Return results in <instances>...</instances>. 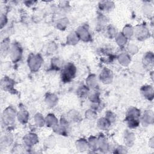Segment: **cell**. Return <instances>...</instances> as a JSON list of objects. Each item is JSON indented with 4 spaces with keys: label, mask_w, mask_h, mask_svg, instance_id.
Returning <instances> with one entry per match:
<instances>
[{
    "label": "cell",
    "mask_w": 154,
    "mask_h": 154,
    "mask_svg": "<svg viewBox=\"0 0 154 154\" xmlns=\"http://www.w3.org/2000/svg\"><path fill=\"white\" fill-rule=\"evenodd\" d=\"M75 145L76 149L80 152H84L89 149L88 141L84 138L78 139L76 141Z\"/></svg>",
    "instance_id": "obj_25"
},
{
    "label": "cell",
    "mask_w": 154,
    "mask_h": 154,
    "mask_svg": "<svg viewBox=\"0 0 154 154\" xmlns=\"http://www.w3.org/2000/svg\"><path fill=\"white\" fill-rule=\"evenodd\" d=\"M67 119L72 122H78L81 119L79 113L76 110H70L67 114Z\"/></svg>",
    "instance_id": "obj_27"
},
{
    "label": "cell",
    "mask_w": 154,
    "mask_h": 154,
    "mask_svg": "<svg viewBox=\"0 0 154 154\" xmlns=\"http://www.w3.org/2000/svg\"><path fill=\"white\" fill-rule=\"evenodd\" d=\"M69 25V20L67 18H62L58 20L57 23V27L58 29L64 30Z\"/></svg>",
    "instance_id": "obj_36"
},
{
    "label": "cell",
    "mask_w": 154,
    "mask_h": 154,
    "mask_svg": "<svg viewBox=\"0 0 154 154\" xmlns=\"http://www.w3.org/2000/svg\"><path fill=\"white\" fill-rule=\"evenodd\" d=\"M79 38L75 32H72L67 37V44L70 45H75L79 42Z\"/></svg>",
    "instance_id": "obj_33"
},
{
    "label": "cell",
    "mask_w": 154,
    "mask_h": 154,
    "mask_svg": "<svg viewBox=\"0 0 154 154\" xmlns=\"http://www.w3.org/2000/svg\"><path fill=\"white\" fill-rule=\"evenodd\" d=\"M98 150L102 152H106L109 149V144L107 138L103 135L97 138Z\"/></svg>",
    "instance_id": "obj_12"
},
{
    "label": "cell",
    "mask_w": 154,
    "mask_h": 154,
    "mask_svg": "<svg viewBox=\"0 0 154 154\" xmlns=\"http://www.w3.org/2000/svg\"><path fill=\"white\" fill-rule=\"evenodd\" d=\"M75 32L79 37V40H81L84 42H90L92 38L91 34L89 30V28L87 25H82L79 26L76 29Z\"/></svg>",
    "instance_id": "obj_6"
},
{
    "label": "cell",
    "mask_w": 154,
    "mask_h": 154,
    "mask_svg": "<svg viewBox=\"0 0 154 154\" xmlns=\"http://www.w3.org/2000/svg\"><path fill=\"white\" fill-rule=\"evenodd\" d=\"M88 141V148L90 150L94 151L98 150V146H97V138L94 136L90 137Z\"/></svg>",
    "instance_id": "obj_32"
},
{
    "label": "cell",
    "mask_w": 154,
    "mask_h": 154,
    "mask_svg": "<svg viewBox=\"0 0 154 154\" xmlns=\"http://www.w3.org/2000/svg\"><path fill=\"white\" fill-rule=\"evenodd\" d=\"M54 132L58 135L65 136L68 134L69 130V123L67 119L65 118H61L58 124L53 128Z\"/></svg>",
    "instance_id": "obj_7"
},
{
    "label": "cell",
    "mask_w": 154,
    "mask_h": 154,
    "mask_svg": "<svg viewBox=\"0 0 154 154\" xmlns=\"http://www.w3.org/2000/svg\"><path fill=\"white\" fill-rule=\"evenodd\" d=\"M57 45L55 43L52 42L51 43H50L48 47V52L49 54H54V52L57 50Z\"/></svg>",
    "instance_id": "obj_43"
},
{
    "label": "cell",
    "mask_w": 154,
    "mask_h": 154,
    "mask_svg": "<svg viewBox=\"0 0 154 154\" xmlns=\"http://www.w3.org/2000/svg\"><path fill=\"white\" fill-rule=\"evenodd\" d=\"M34 122L38 127H42L45 125V119L40 113H37L34 117Z\"/></svg>",
    "instance_id": "obj_34"
},
{
    "label": "cell",
    "mask_w": 154,
    "mask_h": 154,
    "mask_svg": "<svg viewBox=\"0 0 154 154\" xmlns=\"http://www.w3.org/2000/svg\"><path fill=\"white\" fill-rule=\"evenodd\" d=\"M97 76L91 74L86 79V85L90 89H95L97 87Z\"/></svg>",
    "instance_id": "obj_23"
},
{
    "label": "cell",
    "mask_w": 154,
    "mask_h": 154,
    "mask_svg": "<svg viewBox=\"0 0 154 154\" xmlns=\"http://www.w3.org/2000/svg\"><path fill=\"white\" fill-rule=\"evenodd\" d=\"M7 22H8V19H7V16L5 14H2L1 15V17H0V25H1V29H2L5 26Z\"/></svg>",
    "instance_id": "obj_42"
},
{
    "label": "cell",
    "mask_w": 154,
    "mask_h": 154,
    "mask_svg": "<svg viewBox=\"0 0 154 154\" xmlns=\"http://www.w3.org/2000/svg\"><path fill=\"white\" fill-rule=\"evenodd\" d=\"M106 32L108 35V37L110 38H115L117 34H118V32L117 31L116 28H115L113 25H109L106 27Z\"/></svg>",
    "instance_id": "obj_35"
},
{
    "label": "cell",
    "mask_w": 154,
    "mask_h": 154,
    "mask_svg": "<svg viewBox=\"0 0 154 154\" xmlns=\"http://www.w3.org/2000/svg\"><path fill=\"white\" fill-rule=\"evenodd\" d=\"M51 67L54 70H58L63 67V61L58 57H55L51 60Z\"/></svg>",
    "instance_id": "obj_28"
},
{
    "label": "cell",
    "mask_w": 154,
    "mask_h": 154,
    "mask_svg": "<svg viewBox=\"0 0 154 154\" xmlns=\"http://www.w3.org/2000/svg\"><path fill=\"white\" fill-rule=\"evenodd\" d=\"M15 82L14 80L8 76H4L1 81V88L4 91H11L14 90V86Z\"/></svg>",
    "instance_id": "obj_11"
},
{
    "label": "cell",
    "mask_w": 154,
    "mask_h": 154,
    "mask_svg": "<svg viewBox=\"0 0 154 154\" xmlns=\"http://www.w3.org/2000/svg\"><path fill=\"white\" fill-rule=\"evenodd\" d=\"M138 40H144L149 35L147 28L144 25H140L134 28V34Z\"/></svg>",
    "instance_id": "obj_8"
},
{
    "label": "cell",
    "mask_w": 154,
    "mask_h": 154,
    "mask_svg": "<svg viewBox=\"0 0 154 154\" xmlns=\"http://www.w3.org/2000/svg\"><path fill=\"white\" fill-rule=\"evenodd\" d=\"M141 123L143 126H147L149 124L153 123V114L152 111H146L141 119Z\"/></svg>",
    "instance_id": "obj_16"
},
{
    "label": "cell",
    "mask_w": 154,
    "mask_h": 154,
    "mask_svg": "<svg viewBox=\"0 0 154 154\" xmlns=\"http://www.w3.org/2000/svg\"><path fill=\"white\" fill-rule=\"evenodd\" d=\"M115 39L117 44L120 47H123L128 42V38L122 34V32H118Z\"/></svg>",
    "instance_id": "obj_30"
},
{
    "label": "cell",
    "mask_w": 154,
    "mask_h": 154,
    "mask_svg": "<svg viewBox=\"0 0 154 154\" xmlns=\"http://www.w3.org/2000/svg\"><path fill=\"white\" fill-rule=\"evenodd\" d=\"M153 54L152 52H147L143 58V64L144 67L149 69L153 66Z\"/></svg>",
    "instance_id": "obj_18"
},
{
    "label": "cell",
    "mask_w": 154,
    "mask_h": 154,
    "mask_svg": "<svg viewBox=\"0 0 154 154\" xmlns=\"http://www.w3.org/2000/svg\"><path fill=\"white\" fill-rule=\"evenodd\" d=\"M135 137L133 132L126 130L124 134V143L126 146L131 147L134 145Z\"/></svg>",
    "instance_id": "obj_15"
},
{
    "label": "cell",
    "mask_w": 154,
    "mask_h": 154,
    "mask_svg": "<svg viewBox=\"0 0 154 154\" xmlns=\"http://www.w3.org/2000/svg\"><path fill=\"white\" fill-rule=\"evenodd\" d=\"M23 54V49L20 45L17 42H14L11 45L10 56L11 61L13 63L19 62L22 57Z\"/></svg>",
    "instance_id": "obj_5"
},
{
    "label": "cell",
    "mask_w": 154,
    "mask_h": 154,
    "mask_svg": "<svg viewBox=\"0 0 154 154\" xmlns=\"http://www.w3.org/2000/svg\"><path fill=\"white\" fill-rule=\"evenodd\" d=\"M143 96L148 100H152L153 98V89L150 85H144L141 88Z\"/></svg>",
    "instance_id": "obj_17"
},
{
    "label": "cell",
    "mask_w": 154,
    "mask_h": 154,
    "mask_svg": "<svg viewBox=\"0 0 154 154\" xmlns=\"http://www.w3.org/2000/svg\"><path fill=\"white\" fill-rule=\"evenodd\" d=\"M43 62V60L40 54H31L28 58L27 63L30 70L36 72L40 69Z\"/></svg>",
    "instance_id": "obj_4"
},
{
    "label": "cell",
    "mask_w": 154,
    "mask_h": 154,
    "mask_svg": "<svg viewBox=\"0 0 154 154\" xmlns=\"http://www.w3.org/2000/svg\"><path fill=\"white\" fill-rule=\"evenodd\" d=\"M76 68L75 66L72 63H69L63 66L61 78L64 82H69L72 80L76 76Z\"/></svg>",
    "instance_id": "obj_3"
},
{
    "label": "cell",
    "mask_w": 154,
    "mask_h": 154,
    "mask_svg": "<svg viewBox=\"0 0 154 154\" xmlns=\"http://www.w3.org/2000/svg\"><path fill=\"white\" fill-rule=\"evenodd\" d=\"M114 152L117 153H128V149L126 146H119L114 149Z\"/></svg>",
    "instance_id": "obj_41"
},
{
    "label": "cell",
    "mask_w": 154,
    "mask_h": 154,
    "mask_svg": "<svg viewBox=\"0 0 154 154\" xmlns=\"http://www.w3.org/2000/svg\"><path fill=\"white\" fill-rule=\"evenodd\" d=\"M105 117L106 119H108L111 122V123L114 122L116 120V115L112 112H111V111H108L105 113Z\"/></svg>",
    "instance_id": "obj_40"
},
{
    "label": "cell",
    "mask_w": 154,
    "mask_h": 154,
    "mask_svg": "<svg viewBox=\"0 0 154 154\" xmlns=\"http://www.w3.org/2000/svg\"><path fill=\"white\" fill-rule=\"evenodd\" d=\"M56 144V140L55 138L54 137H49L47 138L45 141V145L48 148L53 147Z\"/></svg>",
    "instance_id": "obj_38"
},
{
    "label": "cell",
    "mask_w": 154,
    "mask_h": 154,
    "mask_svg": "<svg viewBox=\"0 0 154 154\" xmlns=\"http://www.w3.org/2000/svg\"><path fill=\"white\" fill-rule=\"evenodd\" d=\"M13 142V137L10 133H7L2 135L1 138V147L5 148L11 146Z\"/></svg>",
    "instance_id": "obj_19"
},
{
    "label": "cell",
    "mask_w": 154,
    "mask_h": 154,
    "mask_svg": "<svg viewBox=\"0 0 154 154\" xmlns=\"http://www.w3.org/2000/svg\"><path fill=\"white\" fill-rule=\"evenodd\" d=\"M85 117L86 119L90 120H94L97 117V112L96 111L93 109H89L87 110L85 112Z\"/></svg>",
    "instance_id": "obj_37"
},
{
    "label": "cell",
    "mask_w": 154,
    "mask_h": 154,
    "mask_svg": "<svg viewBox=\"0 0 154 154\" xmlns=\"http://www.w3.org/2000/svg\"><path fill=\"white\" fill-rule=\"evenodd\" d=\"M23 144L28 148L32 147L38 142V138L35 133L30 132L26 134L23 138Z\"/></svg>",
    "instance_id": "obj_10"
},
{
    "label": "cell",
    "mask_w": 154,
    "mask_h": 154,
    "mask_svg": "<svg viewBox=\"0 0 154 154\" xmlns=\"http://www.w3.org/2000/svg\"><path fill=\"white\" fill-rule=\"evenodd\" d=\"M97 125V127L100 129L106 131L108 129H109V127L111 126V122L105 117H102L98 119Z\"/></svg>",
    "instance_id": "obj_24"
},
{
    "label": "cell",
    "mask_w": 154,
    "mask_h": 154,
    "mask_svg": "<svg viewBox=\"0 0 154 154\" xmlns=\"http://www.w3.org/2000/svg\"><path fill=\"white\" fill-rule=\"evenodd\" d=\"M17 117V111L13 106H9L2 112L1 116L2 123L4 126L9 127L12 126Z\"/></svg>",
    "instance_id": "obj_2"
},
{
    "label": "cell",
    "mask_w": 154,
    "mask_h": 154,
    "mask_svg": "<svg viewBox=\"0 0 154 154\" xmlns=\"http://www.w3.org/2000/svg\"><path fill=\"white\" fill-rule=\"evenodd\" d=\"M99 7L102 11H111L114 7V4L113 2L109 1H100L99 4Z\"/></svg>",
    "instance_id": "obj_26"
},
{
    "label": "cell",
    "mask_w": 154,
    "mask_h": 154,
    "mask_svg": "<svg viewBox=\"0 0 154 154\" xmlns=\"http://www.w3.org/2000/svg\"><path fill=\"white\" fill-rule=\"evenodd\" d=\"M140 110L135 107L130 108L126 115L125 122L129 128H135L140 125Z\"/></svg>",
    "instance_id": "obj_1"
},
{
    "label": "cell",
    "mask_w": 154,
    "mask_h": 154,
    "mask_svg": "<svg viewBox=\"0 0 154 154\" xmlns=\"http://www.w3.org/2000/svg\"><path fill=\"white\" fill-rule=\"evenodd\" d=\"M127 50H128V54H129V55H134L136 54L138 51V47L134 45V44H129L128 47H127Z\"/></svg>",
    "instance_id": "obj_39"
},
{
    "label": "cell",
    "mask_w": 154,
    "mask_h": 154,
    "mask_svg": "<svg viewBox=\"0 0 154 154\" xmlns=\"http://www.w3.org/2000/svg\"><path fill=\"white\" fill-rule=\"evenodd\" d=\"M17 119L20 123L22 124L26 123L29 119L28 112L24 109H20V111L17 112Z\"/></svg>",
    "instance_id": "obj_22"
},
{
    "label": "cell",
    "mask_w": 154,
    "mask_h": 154,
    "mask_svg": "<svg viewBox=\"0 0 154 154\" xmlns=\"http://www.w3.org/2000/svg\"><path fill=\"white\" fill-rule=\"evenodd\" d=\"M45 102L46 105L50 107V108H53L57 105L58 102V97L52 93H48L45 99Z\"/></svg>",
    "instance_id": "obj_14"
},
{
    "label": "cell",
    "mask_w": 154,
    "mask_h": 154,
    "mask_svg": "<svg viewBox=\"0 0 154 154\" xmlns=\"http://www.w3.org/2000/svg\"><path fill=\"white\" fill-rule=\"evenodd\" d=\"M90 88L86 85H82L77 90V94L81 98H84L89 95Z\"/></svg>",
    "instance_id": "obj_29"
},
{
    "label": "cell",
    "mask_w": 154,
    "mask_h": 154,
    "mask_svg": "<svg viewBox=\"0 0 154 154\" xmlns=\"http://www.w3.org/2000/svg\"><path fill=\"white\" fill-rule=\"evenodd\" d=\"M11 46L10 45V42L8 38H4L1 43V54L3 57H6L10 54Z\"/></svg>",
    "instance_id": "obj_13"
},
{
    "label": "cell",
    "mask_w": 154,
    "mask_h": 154,
    "mask_svg": "<svg viewBox=\"0 0 154 154\" xmlns=\"http://www.w3.org/2000/svg\"><path fill=\"white\" fill-rule=\"evenodd\" d=\"M122 32L128 39L134 34V28L131 25L128 24L124 26Z\"/></svg>",
    "instance_id": "obj_31"
},
{
    "label": "cell",
    "mask_w": 154,
    "mask_h": 154,
    "mask_svg": "<svg viewBox=\"0 0 154 154\" xmlns=\"http://www.w3.org/2000/svg\"><path fill=\"white\" fill-rule=\"evenodd\" d=\"M58 120L53 114H49L45 118V125L49 128H54L58 124Z\"/></svg>",
    "instance_id": "obj_20"
},
{
    "label": "cell",
    "mask_w": 154,
    "mask_h": 154,
    "mask_svg": "<svg viewBox=\"0 0 154 154\" xmlns=\"http://www.w3.org/2000/svg\"><path fill=\"white\" fill-rule=\"evenodd\" d=\"M117 60L123 66H128L131 63V57L128 53L122 52L117 56Z\"/></svg>",
    "instance_id": "obj_21"
},
{
    "label": "cell",
    "mask_w": 154,
    "mask_h": 154,
    "mask_svg": "<svg viewBox=\"0 0 154 154\" xmlns=\"http://www.w3.org/2000/svg\"><path fill=\"white\" fill-rule=\"evenodd\" d=\"M99 79L105 84L111 83L113 80V73L112 70L106 67L102 69L99 75Z\"/></svg>",
    "instance_id": "obj_9"
}]
</instances>
